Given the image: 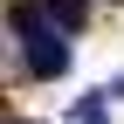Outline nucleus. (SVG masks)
Masks as SVG:
<instances>
[{"label":"nucleus","instance_id":"2","mask_svg":"<svg viewBox=\"0 0 124 124\" xmlns=\"http://www.w3.org/2000/svg\"><path fill=\"white\" fill-rule=\"evenodd\" d=\"M48 14H55L62 28H83V14H90V7H83V0H48Z\"/></svg>","mask_w":124,"mask_h":124},{"label":"nucleus","instance_id":"1","mask_svg":"<svg viewBox=\"0 0 124 124\" xmlns=\"http://www.w3.org/2000/svg\"><path fill=\"white\" fill-rule=\"evenodd\" d=\"M7 21H14V41H21V69L41 76V83H55L69 69V28L48 14V0H14Z\"/></svg>","mask_w":124,"mask_h":124}]
</instances>
